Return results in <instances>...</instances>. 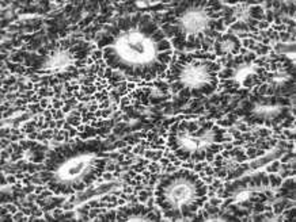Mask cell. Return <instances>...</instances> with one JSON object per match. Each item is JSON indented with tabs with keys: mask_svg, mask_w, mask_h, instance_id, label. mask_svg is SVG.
<instances>
[{
	"mask_svg": "<svg viewBox=\"0 0 296 222\" xmlns=\"http://www.w3.org/2000/svg\"><path fill=\"white\" fill-rule=\"evenodd\" d=\"M170 163H171V161H170L167 157H162V159L159 160V164H160V165H169Z\"/></svg>",
	"mask_w": 296,
	"mask_h": 222,
	"instance_id": "4dcf8cb0",
	"label": "cell"
},
{
	"mask_svg": "<svg viewBox=\"0 0 296 222\" xmlns=\"http://www.w3.org/2000/svg\"><path fill=\"white\" fill-rule=\"evenodd\" d=\"M49 129H56V119L49 121Z\"/></svg>",
	"mask_w": 296,
	"mask_h": 222,
	"instance_id": "8d00e7d4",
	"label": "cell"
},
{
	"mask_svg": "<svg viewBox=\"0 0 296 222\" xmlns=\"http://www.w3.org/2000/svg\"><path fill=\"white\" fill-rule=\"evenodd\" d=\"M127 88H128V92L129 91H134L136 90V83H127Z\"/></svg>",
	"mask_w": 296,
	"mask_h": 222,
	"instance_id": "d6a6232c",
	"label": "cell"
},
{
	"mask_svg": "<svg viewBox=\"0 0 296 222\" xmlns=\"http://www.w3.org/2000/svg\"><path fill=\"white\" fill-rule=\"evenodd\" d=\"M255 154H257V157L264 156V154H265V150H264V149H257V153H255Z\"/></svg>",
	"mask_w": 296,
	"mask_h": 222,
	"instance_id": "d590c367",
	"label": "cell"
},
{
	"mask_svg": "<svg viewBox=\"0 0 296 222\" xmlns=\"http://www.w3.org/2000/svg\"><path fill=\"white\" fill-rule=\"evenodd\" d=\"M257 133H258V137L261 138H268V137L272 136V129L268 127H262V129H257Z\"/></svg>",
	"mask_w": 296,
	"mask_h": 222,
	"instance_id": "30bf717a",
	"label": "cell"
},
{
	"mask_svg": "<svg viewBox=\"0 0 296 222\" xmlns=\"http://www.w3.org/2000/svg\"><path fill=\"white\" fill-rule=\"evenodd\" d=\"M91 58L94 61H98V60H102L103 58V51L101 49H95L92 53H91Z\"/></svg>",
	"mask_w": 296,
	"mask_h": 222,
	"instance_id": "9a60e30c",
	"label": "cell"
},
{
	"mask_svg": "<svg viewBox=\"0 0 296 222\" xmlns=\"http://www.w3.org/2000/svg\"><path fill=\"white\" fill-rule=\"evenodd\" d=\"M73 218H75V213H73V211L64 213V221H72Z\"/></svg>",
	"mask_w": 296,
	"mask_h": 222,
	"instance_id": "484cf974",
	"label": "cell"
},
{
	"mask_svg": "<svg viewBox=\"0 0 296 222\" xmlns=\"http://www.w3.org/2000/svg\"><path fill=\"white\" fill-rule=\"evenodd\" d=\"M217 126H220V127H224V129H228V127H232V123L228 121V119H219L216 123Z\"/></svg>",
	"mask_w": 296,
	"mask_h": 222,
	"instance_id": "ac0fdd59",
	"label": "cell"
},
{
	"mask_svg": "<svg viewBox=\"0 0 296 222\" xmlns=\"http://www.w3.org/2000/svg\"><path fill=\"white\" fill-rule=\"evenodd\" d=\"M121 95L117 92L115 90H110V92H109V99H110L111 103H117V104H120V102H121Z\"/></svg>",
	"mask_w": 296,
	"mask_h": 222,
	"instance_id": "9c48e42d",
	"label": "cell"
},
{
	"mask_svg": "<svg viewBox=\"0 0 296 222\" xmlns=\"http://www.w3.org/2000/svg\"><path fill=\"white\" fill-rule=\"evenodd\" d=\"M175 171H178V167L177 165H174L173 163H170L169 165H166V169H164L166 173H174Z\"/></svg>",
	"mask_w": 296,
	"mask_h": 222,
	"instance_id": "603a6c76",
	"label": "cell"
},
{
	"mask_svg": "<svg viewBox=\"0 0 296 222\" xmlns=\"http://www.w3.org/2000/svg\"><path fill=\"white\" fill-rule=\"evenodd\" d=\"M206 202L208 203H211V205H213V206H220L221 205V198H219V196H217V198H208V200H206Z\"/></svg>",
	"mask_w": 296,
	"mask_h": 222,
	"instance_id": "7402d4cb",
	"label": "cell"
},
{
	"mask_svg": "<svg viewBox=\"0 0 296 222\" xmlns=\"http://www.w3.org/2000/svg\"><path fill=\"white\" fill-rule=\"evenodd\" d=\"M80 91H82V94L83 95H92L95 94V91H97V87H95V84H92V86H80Z\"/></svg>",
	"mask_w": 296,
	"mask_h": 222,
	"instance_id": "ba28073f",
	"label": "cell"
},
{
	"mask_svg": "<svg viewBox=\"0 0 296 222\" xmlns=\"http://www.w3.org/2000/svg\"><path fill=\"white\" fill-rule=\"evenodd\" d=\"M204 172H205V175L208 176H213V165L211 167V165H206L205 168H204Z\"/></svg>",
	"mask_w": 296,
	"mask_h": 222,
	"instance_id": "f1b7e54d",
	"label": "cell"
},
{
	"mask_svg": "<svg viewBox=\"0 0 296 222\" xmlns=\"http://www.w3.org/2000/svg\"><path fill=\"white\" fill-rule=\"evenodd\" d=\"M64 123H65V121H64V119H59V121H56V127L61 130V129H63V126H64Z\"/></svg>",
	"mask_w": 296,
	"mask_h": 222,
	"instance_id": "836d02e7",
	"label": "cell"
},
{
	"mask_svg": "<svg viewBox=\"0 0 296 222\" xmlns=\"http://www.w3.org/2000/svg\"><path fill=\"white\" fill-rule=\"evenodd\" d=\"M50 102H52V107H53V109H56V110H61L64 106H65V103H64L63 100H59L57 97H53Z\"/></svg>",
	"mask_w": 296,
	"mask_h": 222,
	"instance_id": "5bb4252c",
	"label": "cell"
},
{
	"mask_svg": "<svg viewBox=\"0 0 296 222\" xmlns=\"http://www.w3.org/2000/svg\"><path fill=\"white\" fill-rule=\"evenodd\" d=\"M279 171H280V161H277V160L270 161V164L266 167V172L269 173H279Z\"/></svg>",
	"mask_w": 296,
	"mask_h": 222,
	"instance_id": "8992f818",
	"label": "cell"
},
{
	"mask_svg": "<svg viewBox=\"0 0 296 222\" xmlns=\"http://www.w3.org/2000/svg\"><path fill=\"white\" fill-rule=\"evenodd\" d=\"M215 30H216L217 33H221V34H223V31H225V26H224L223 18H220V19H217L216 22H215Z\"/></svg>",
	"mask_w": 296,
	"mask_h": 222,
	"instance_id": "7c38bea8",
	"label": "cell"
},
{
	"mask_svg": "<svg viewBox=\"0 0 296 222\" xmlns=\"http://www.w3.org/2000/svg\"><path fill=\"white\" fill-rule=\"evenodd\" d=\"M208 186L193 169L159 173L155 186V203L169 221H193L208 200Z\"/></svg>",
	"mask_w": 296,
	"mask_h": 222,
	"instance_id": "6da1fadb",
	"label": "cell"
},
{
	"mask_svg": "<svg viewBox=\"0 0 296 222\" xmlns=\"http://www.w3.org/2000/svg\"><path fill=\"white\" fill-rule=\"evenodd\" d=\"M257 148H247L246 149V156H247V159H250V160H254L257 157Z\"/></svg>",
	"mask_w": 296,
	"mask_h": 222,
	"instance_id": "e0dca14e",
	"label": "cell"
},
{
	"mask_svg": "<svg viewBox=\"0 0 296 222\" xmlns=\"http://www.w3.org/2000/svg\"><path fill=\"white\" fill-rule=\"evenodd\" d=\"M16 180H18V179H16L15 175H8L7 176V182H8V184H11V186L16 183Z\"/></svg>",
	"mask_w": 296,
	"mask_h": 222,
	"instance_id": "f546056e",
	"label": "cell"
},
{
	"mask_svg": "<svg viewBox=\"0 0 296 222\" xmlns=\"http://www.w3.org/2000/svg\"><path fill=\"white\" fill-rule=\"evenodd\" d=\"M247 15L251 19L261 22V20H265V10L262 8V6H249Z\"/></svg>",
	"mask_w": 296,
	"mask_h": 222,
	"instance_id": "7a4b0ae2",
	"label": "cell"
},
{
	"mask_svg": "<svg viewBox=\"0 0 296 222\" xmlns=\"http://www.w3.org/2000/svg\"><path fill=\"white\" fill-rule=\"evenodd\" d=\"M127 202V200H125V199L124 198H121V199H117V205H120V206H122L124 203Z\"/></svg>",
	"mask_w": 296,
	"mask_h": 222,
	"instance_id": "74e56055",
	"label": "cell"
},
{
	"mask_svg": "<svg viewBox=\"0 0 296 222\" xmlns=\"http://www.w3.org/2000/svg\"><path fill=\"white\" fill-rule=\"evenodd\" d=\"M122 192H125V194H133V188H132V186H125L122 188Z\"/></svg>",
	"mask_w": 296,
	"mask_h": 222,
	"instance_id": "1f68e13d",
	"label": "cell"
},
{
	"mask_svg": "<svg viewBox=\"0 0 296 222\" xmlns=\"http://www.w3.org/2000/svg\"><path fill=\"white\" fill-rule=\"evenodd\" d=\"M23 217H24V213L22 210L16 211L15 214H14V221H23Z\"/></svg>",
	"mask_w": 296,
	"mask_h": 222,
	"instance_id": "d4e9b609",
	"label": "cell"
},
{
	"mask_svg": "<svg viewBox=\"0 0 296 222\" xmlns=\"http://www.w3.org/2000/svg\"><path fill=\"white\" fill-rule=\"evenodd\" d=\"M251 211H254V213H264L265 211V205L264 203H261V202H255V205H253Z\"/></svg>",
	"mask_w": 296,
	"mask_h": 222,
	"instance_id": "2e32d148",
	"label": "cell"
},
{
	"mask_svg": "<svg viewBox=\"0 0 296 222\" xmlns=\"http://www.w3.org/2000/svg\"><path fill=\"white\" fill-rule=\"evenodd\" d=\"M102 177H103V180H105V182H111L114 176H113V173H111V172L105 171V173L102 175Z\"/></svg>",
	"mask_w": 296,
	"mask_h": 222,
	"instance_id": "4316f807",
	"label": "cell"
},
{
	"mask_svg": "<svg viewBox=\"0 0 296 222\" xmlns=\"http://www.w3.org/2000/svg\"><path fill=\"white\" fill-rule=\"evenodd\" d=\"M272 51H274L276 54H289V51L291 53H295V43H281V42H277L274 43V47L272 49Z\"/></svg>",
	"mask_w": 296,
	"mask_h": 222,
	"instance_id": "3957f363",
	"label": "cell"
},
{
	"mask_svg": "<svg viewBox=\"0 0 296 222\" xmlns=\"http://www.w3.org/2000/svg\"><path fill=\"white\" fill-rule=\"evenodd\" d=\"M113 113H114V111H113L110 107H109V109L102 110V118H105V119H109V118L113 115Z\"/></svg>",
	"mask_w": 296,
	"mask_h": 222,
	"instance_id": "cb8c5ba5",
	"label": "cell"
},
{
	"mask_svg": "<svg viewBox=\"0 0 296 222\" xmlns=\"http://www.w3.org/2000/svg\"><path fill=\"white\" fill-rule=\"evenodd\" d=\"M268 177H269V186L272 188H279L281 186V183H283V179L279 176V173H270Z\"/></svg>",
	"mask_w": 296,
	"mask_h": 222,
	"instance_id": "5b68a950",
	"label": "cell"
},
{
	"mask_svg": "<svg viewBox=\"0 0 296 222\" xmlns=\"http://www.w3.org/2000/svg\"><path fill=\"white\" fill-rule=\"evenodd\" d=\"M178 97L179 99H185V100H190L192 99V92H190L189 88H183V90H181L179 92H178Z\"/></svg>",
	"mask_w": 296,
	"mask_h": 222,
	"instance_id": "8fae6325",
	"label": "cell"
},
{
	"mask_svg": "<svg viewBox=\"0 0 296 222\" xmlns=\"http://www.w3.org/2000/svg\"><path fill=\"white\" fill-rule=\"evenodd\" d=\"M280 187H281V188H284V190H288V191L295 190V177H291V180L287 177V180L281 183Z\"/></svg>",
	"mask_w": 296,
	"mask_h": 222,
	"instance_id": "52a82bcc",
	"label": "cell"
},
{
	"mask_svg": "<svg viewBox=\"0 0 296 222\" xmlns=\"http://www.w3.org/2000/svg\"><path fill=\"white\" fill-rule=\"evenodd\" d=\"M144 157L147 160H151V161H159L163 157V150H160V149H146Z\"/></svg>",
	"mask_w": 296,
	"mask_h": 222,
	"instance_id": "277c9868",
	"label": "cell"
},
{
	"mask_svg": "<svg viewBox=\"0 0 296 222\" xmlns=\"http://www.w3.org/2000/svg\"><path fill=\"white\" fill-rule=\"evenodd\" d=\"M98 106H99V110H105V109H109L111 106V102H110V99L107 97V99H105V100H102L101 103H98Z\"/></svg>",
	"mask_w": 296,
	"mask_h": 222,
	"instance_id": "ffe728a7",
	"label": "cell"
},
{
	"mask_svg": "<svg viewBox=\"0 0 296 222\" xmlns=\"http://www.w3.org/2000/svg\"><path fill=\"white\" fill-rule=\"evenodd\" d=\"M269 26H270V23H268L266 20H261V22H258V24H257V29H258L260 31H264V30H268Z\"/></svg>",
	"mask_w": 296,
	"mask_h": 222,
	"instance_id": "d6986e66",
	"label": "cell"
},
{
	"mask_svg": "<svg viewBox=\"0 0 296 222\" xmlns=\"http://www.w3.org/2000/svg\"><path fill=\"white\" fill-rule=\"evenodd\" d=\"M105 215H106V219L107 221H115V217H117V211L115 210H111L109 211V213H105Z\"/></svg>",
	"mask_w": 296,
	"mask_h": 222,
	"instance_id": "44dd1931",
	"label": "cell"
},
{
	"mask_svg": "<svg viewBox=\"0 0 296 222\" xmlns=\"http://www.w3.org/2000/svg\"><path fill=\"white\" fill-rule=\"evenodd\" d=\"M261 186L264 188H266V187H269V177L266 175H262V177H261Z\"/></svg>",
	"mask_w": 296,
	"mask_h": 222,
	"instance_id": "83f0119b",
	"label": "cell"
},
{
	"mask_svg": "<svg viewBox=\"0 0 296 222\" xmlns=\"http://www.w3.org/2000/svg\"><path fill=\"white\" fill-rule=\"evenodd\" d=\"M160 168H162V165H159L158 161H152V163L148 164V171L151 172V173H155V172H160Z\"/></svg>",
	"mask_w": 296,
	"mask_h": 222,
	"instance_id": "4fadbf2b",
	"label": "cell"
},
{
	"mask_svg": "<svg viewBox=\"0 0 296 222\" xmlns=\"http://www.w3.org/2000/svg\"><path fill=\"white\" fill-rule=\"evenodd\" d=\"M43 190H46V187H42V186H38V187H37V186H36V191H34V192H36L37 195H40Z\"/></svg>",
	"mask_w": 296,
	"mask_h": 222,
	"instance_id": "e575fe53",
	"label": "cell"
}]
</instances>
